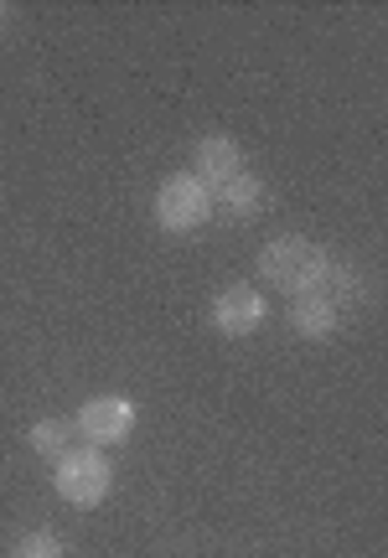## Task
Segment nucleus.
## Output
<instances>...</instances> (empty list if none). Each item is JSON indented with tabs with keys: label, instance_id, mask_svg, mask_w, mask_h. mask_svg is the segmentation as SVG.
<instances>
[{
	"label": "nucleus",
	"instance_id": "nucleus-1",
	"mask_svg": "<svg viewBox=\"0 0 388 558\" xmlns=\"http://www.w3.org/2000/svg\"><path fill=\"white\" fill-rule=\"evenodd\" d=\"M327 269H331V254L322 243L301 239V233H280V239H269L265 248H259V275H265V284H275V290L290 300L316 295Z\"/></svg>",
	"mask_w": 388,
	"mask_h": 558
},
{
	"label": "nucleus",
	"instance_id": "nucleus-2",
	"mask_svg": "<svg viewBox=\"0 0 388 558\" xmlns=\"http://www.w3.org/2000/svg\"><path fill=\"white\" fill-rule=\"evenodd\" d=\"M52 486H58V497L68 507H99L109 501L114 492V465H109V450H94V445H83V450H68L62 460H52Z\"/></svg>",
	"mask_w": 388,
	"mask_h": 558
},
{
	"label": "nucleus",
	"instance_id": "nucleus-3",
	"mask_svg": "<svg viewBox=\"0 0 388 558\" xmlns=\"http://www.w3.org/2000/svg\"><path fill=\"white\" fill-rule=\"evenodd\" d=\"M213 192H207L203 181L192 177V171H177V177H166L161 186H156V222H161V233H197L207 218H213Z\"/></svg>",
	"mask_w": 388,
	"mask_h": 558
},
{
	"label": "nucleus",
	"instance_id": "nucleus-4",
	"mask_svg": "<svg viewBox=\"0 0 388 558\" xmlns=\"http://www.w3.org/2000/svg\"><path fill=\"white\" fill-rule=\"evenodd\" d=\"M135 403L120 399V393H99V399H88L73 414V429H78L94 450H114V445H124V439L135 435Z\"/></svg>",
	"mask_w": 388,
	"mask_h": 558
},
{
	"label": "nucleus",
	"instance_id": "nucleus-5",
	"mask_svg": "<svg viewBox=\"0 0 388 558\" xmlns=\"http://www.w3.org/2000/svg\"><path fill=\"white\" fill-rule=\"evenodd\" d=\"M265 316H269V305L254 284H228L223 295L213 300V331L223 341L259 337V331H265Z\"/></svg>",
	"mask_w": 388,
	"mask_h": 558
},
{
	"label": "nucleus",
	"instance_id": "nucleus-6",
	"mask_svg": "<svg viewBox=\"0 0 388 558\" xmlns=\"http://www.w3.org/2000/svg\"><path fill=\"white\" fill-rule=\"evenodd\" d=\"M239 171H248V166H244V145L233 135H203L192 145V177L203 181L207 192H218V186L233 181Z\"/></svg>",
	"mask_w": 388,
	"mask_h": 558
},
{
	"label": "nucleus",
	"instance_id": "nucleus-7",
	"mask_svg": "<svg viewBox=\"0 0 388 558\" xmlns=\"http://www.w3.org/2000/svg\"><path fill=\"white\" fill-rule=\"evenodd\" d=\"M286 320H290V331H295L301 341H331V337H337V326H342V311H337V305L316 290V295L290 300Z\"/></svg>",
	"mask_w": 388,
	"mask_h": 558
},
{
	"label": "nucleus",
	"instance_id": "nucleus-8",
	"mask_svg": "<svg viewBox=\"0 0 388 558\" xmlns=\"http://www.w3.org/2000/svg\"><path fill=\"white\" fill-rule=\"evenodd\" d=\"M213 202H223V213L228 218H265L269 213V186L265 177H254V171H239L233 181H223L218 192H213Z\"/></svg>",
	"mask_w": 388,
	"mask_h": 558
},
{
	"label": "nucleus",
	"instance_id": "nucleus-9",
	"mask_svg": "<svg viewBox=\"0 0 388 558\" xmlns=\"http://www.w3.org/2000/svg\"><path fill=\"white\" fill-rule=\"evenodd\" d=\"M322 295H327L337 311H357V305L368 300V279H363V269H352V264H331L327 279H322Z\"/></svg>",
	"mask_w": 388,
	"mask_h": 558
},
{
	"label": "nucleus",
	"instance_id": "nucleus-10",
	"mask_svg": "<svg viewBox=\"0 0 388 558\" xmlns=\"http://www.w3.org/2000/svg\"><path fill=\"white\" fill-rule=\"evenodd\" d=\"M68 435H73L68 418H37V424L26 429V445H32V456H41V460H62L68 456Z\"/></svg>",
	"mask_w": 388,
	"mask_h": 558
},
{
	"label": "nucleus",
	"instance_id": "nucleus-11",
	"mask_svg": "<svg viewBox=\"0 0 388 558\" xmlns=\"http://www.w3.org/2000/svg\"><path fill=\"white\" fill-rule=\"evenodd\" d=\"M11 558H68V543H62L58 533H26Z\"/></svg>",
	"mask_w": 388,
	"mask_h": 558
},
{
	"label": "nucleus",
	"instance_id": "nucleus-12",
	"mask_svg": "<svg viewBox=\"0 0 388 558\" xmlns=\"http://www.w3.org/2000/svg\"><path fill=\"white\" fill-rule=\"evenodd\" d=\"M5 16H11V5H5V0H0V21H5Z\"/></svg>",
	"mask_w": 388,
	"mask_h": 558
}]
</instances>
